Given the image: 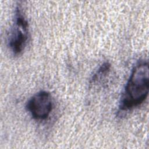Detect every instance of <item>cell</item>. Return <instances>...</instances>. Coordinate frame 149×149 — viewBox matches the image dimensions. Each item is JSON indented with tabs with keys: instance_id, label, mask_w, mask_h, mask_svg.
I'll return each instance as SVG.
<instances>
[{
	"instance_id": "2",
	"label": "cell",
	"mask_w": 149,
	"mask_h": 149,
	"mask_svg": "<svg viewBox=\"0 0 149 149\" xmlns=\"http://www.w3.org/2000/svg\"><path fill=\"white\" fill-rule=\"evenodd\" d=\"M29 37L27 20L23 8L17 4L15 8L14 22L8 38V46L14 55H20L24 49Z\"/></svg>"
},
{
	"instance_id": "1",
	"label": "cell",
	"mask_w": 149,
	"mask_h": 149,
	"mask_svg": "<svg viewBox=\"0 0 149 149\" xmlns=\"http://www.w3.org/2000/svg\"><path fill=\"white\" fill-rule=\"evenodd\" d=\"M148 63L141 61L132 70L119 101L118 115L121 116L142 104L148 97Z\"/></svg>"
},
{
	"instance_id": "4",
	"label": "cell",
	"mask_w": 149,
	"mask_h": 149,
	"mask_svg": "<svg viewBox=\"0 0 149 149\" xmlns=\"http://www.w3.org/2000/svg\"><path fill=\"white\" fill-rule=\"evenodd\" d=\"M111 69V65L109 62L102 63L98 69L92 75L90 83L91 84L97 85L102 82L108 76Z\"/></svg>"
},
{
	"instance_id": "3",
	"label": "cell",
	"mask_w": 149,
	"mask_h": 149,
	"mask_svg": "<svg viewBox=\"0 0 149 149\" xmlns=\"http://www.w3.org/2000/svg\"><path fill=\"white\" fill-rule=\"evenodd\" d=\"M26 108L33 119L37 121L47 120L53 109L51 94L44 90L38 91L28 100Z\"/></svg>"
}]
</instances>
